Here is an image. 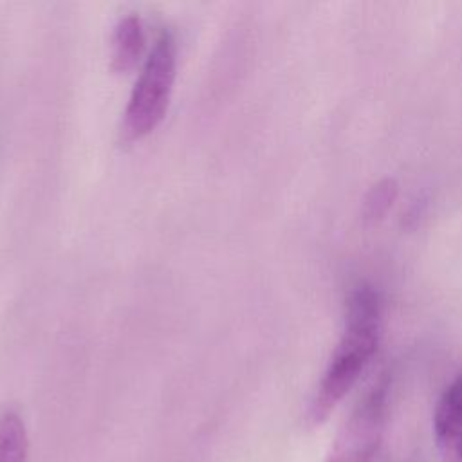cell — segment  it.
<instances>
[{"mask_svg": "<svg viewBox=\"0 0 462 462\" xmlns=\"http://www.w3.org/2000/svg\"><path fill=\"white\" fill-rule=\"evenodd\" d=\"M383 334L381 292L359 283L346 298L345 327L307 408V422L318 426L357 383L375 356Z\"/></svg>", "mask_w": 462, "mask_h": 462, "instance_id": "obj_1", "label": "cell"}, {"mask_svg": "<svg viewBox=\"0 0 462 462\" xmlns=\"http://www.w3.org/2000/svg\"><path fill=\"white\" fill-rule=\"evenodd\" d=\"M177 74V40L162 31L155 40L130 94L123 134L128 141L150 134L164 117Z\"/></svg>", "mask_w": 462, "mask_h": 462, "instance_id": "obj_2", "label": "cell"}, {"mask_svg": "<svg viewBox=\"0 0 462 462\" xmlns=\"http://www.w3.org/2000/svg\"><path fill=\"white\" fill-rule=\"evenodd\" d=\"M390 381L383 375L350 411L327 462H374L383 442L388 417Z\"/></svg>", "mask_w": 462, "mask_h": 462, "instance_id": "obj_3", "label": "cell"}, {"mask_svg": "<svg viewBox=\"0 0 462 462\" xmlns=\"http://www.w3.org/2000/svg\"><path fill=\"white\" fill-rule=\"evenodd\" d=\"M433 433L444 462H462V374L451 381L435 406Z\"/></svg>", "mask_w": 462, "mask_h": 462, "instance_id": "obj_4", "label": "cell"}, {"mask_svg": "<svg viewBox=\"0 0 462 462\" xmlns=\"http://www.w3.org/2000/svg\"><path fill=\"white\" fill-rule=\"evenodd\" d=\"M146 36L143 20L137 14L123 16L112 32V69L116 72L130 70L144 51Z\"/></svg>", "mask_w": 462, "mask_h": 462, "instance_id": "obj_5", "label": "cell"}, {"mask_svg": "<svg viewBox=\"0 0 462 462\" xmlns=\"http://www.w3.org/2000/svg\"><path fill=\"white\" fill-rule=\"evenodd\" d=\"M27 431L22 417L5 410L0 413V462H25Z\"/></svg>", "mask_w": 462, "mask_h": 462, "instance_id": "obj_6", "label": "cell"}, {"mask_svg": "<svg viewBox=\"0 0 462 462\" xmlns=\"http://www.w3.org/2000/svg\"><path fill=\"white\" fill-rule=\"evenodd\" d=\"M399 186L395 179H381L377 180L365 195L363 199V218L368 222H375L386 215V211L392 208L393 200L397 199Z\"/></svg>", "mask_w": 462, "mask_h": 462, "instance_id": "obj_7", "label": "cell"}]
</instances>
